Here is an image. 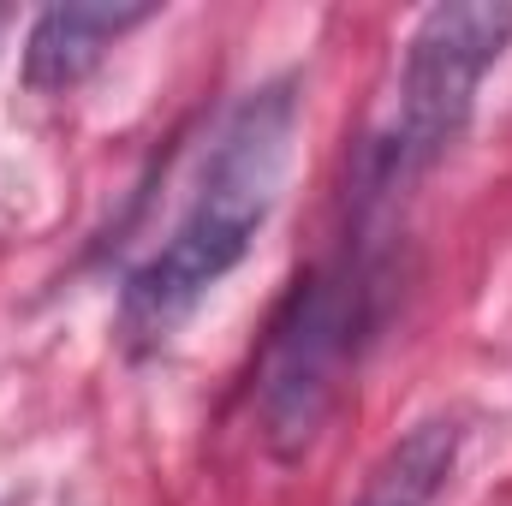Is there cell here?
<instances>
[{
    "mask_svg": "<svg viewBox=\"0 0 512 506\" xmlns=\"http://www.w3.org/2000/svg\"><path fill=\"white\" fill-rule=\"evenodd\" d=\"M352 328H358V310L346 280L304 274L292 286L256 370V435L268 441V453L292 459L316 441L352 352Z\"/></svg>",
    "mask_w": 512,
    "mask_h": 506,
    "instance_id": "obj_3",
    "label": "cell"
},
{
    "mask_svg": "<svg viewBox=\"0 0 512 506\" xmlns=\"http://www.w3.org/2000/svg\"><path fill=\"white\" fill-rule=\"evenodd\" d=\"M453 459H459V423L453 417H429L405 441L387 447L382 465L370 471V483L358 489L352 506H429L435 489L447 483Z\"/></svg>",
    "mask_w": 512,
    "mask_h": 506,
    "instance_id": "obj_5",
    "label": "cell"
},
{
    "mask_svg": "<svg viewBox=\"0 0 512 506\" xmlns=\"http://www.w3.org/2000/svg\"><path fill=\"white\" fill-rule=\"evenodd\" d=\"M155 6H48L30 36H24V84L42 96L72 90L78 78H90L102 66V54L131 36L137 24H149Z\"/></svg>",
    "mask_w": 512,
    "mask_h": 506,
    "instance_id": "obj_4",
    "label": "cell"
},
{
    "mask_svg": "<svg viewBox=\"0 0 512 506\" xmlns=\"http://www.w3.org/2000/svg\"><path fill=\"white\" fill-rule=\"evenodd\" d=\"M292 137H298V96L286 78L251 90L227 114V126L215 131V143L203 155L185 215L173 221V233L155 245V256L120 292V334L131 352L167 346L179 334V322L245 262L274 197H280Z\"/></svg>",
    "mask_w": 512,
    "mask_h": 506,
    "instance_id": "obj_1",
    "label": "cell"
},
{
    "mask_svg": "<svg viewBox=\"0 0 512 506\" xmlns=\"http://www.w3.org/2000/svg\"><path fill=\"white\" fill-rule=\"evenodd\" d=\"M507 42L512 6H435L417 18L405 72H399L393 131L382 143L387 179H411L453 149V137L465 131L477 90H483L489 66L507 54Z\"/></svg>",
    "mask_w": 512,
    "mask_h": 506,
    "instance_id": "obj_2",
    "label": "cell"
},
{
    "mask_svg": "<svg viewBox=\"0 0 512 506\" xmlns=\"http://www.w3.org/2000/svg\"><path fill=\"white\" fill-rule=\"evenodd\" d=\"M0 30H6V12H0Z\"/></svg>",
    "mask_w": 512,
    "mask_h": 506,
    "instance_id": "obj_6",
    "label": "cell"
}]
</instances>
